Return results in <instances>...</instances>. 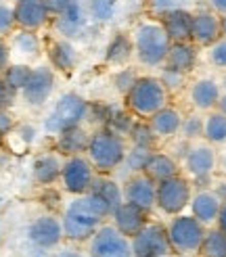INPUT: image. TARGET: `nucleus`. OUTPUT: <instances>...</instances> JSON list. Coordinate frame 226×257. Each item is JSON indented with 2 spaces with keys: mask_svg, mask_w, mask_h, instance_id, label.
Masks as SVG:
<instances>
[{
  "mask_svg": "<svg viewBox=\"0 0 226 257\" xmlns=\"http://www.w3.org/2000/svg\"><path fill=\"white\" fill-rule=\"evenodd\" d=\"M0 3H3V0H0Z\"/></svg>",
  "mask_w": 226,
  "mask_h": 257,
  "instance_id": "obj_55",
  "label": "nucleus"
},
{
  "mask_svg": "<svg viewBox=\"0 0 226 257\" xmlns=\"http://www.w3.org/2000/svg\"><path fill=\"white\" fill-rule=\"evenodd\" d=\"M130 240L134 257H168L174 253L168 238V228L157 222H147V226Z\"/></svg>",
  "mask_w": 226,
  "mask_h": 257,
  "instance_id": "obj_9",
  "label": "nucleus"
},
{
  "mask_svg": "<svg viewBox=\"0 0 226 257\" xmlns=\"http://www.w3.org/2000/svg\"><path fill=\"white\" fill-rule=\"evenodd\" d=\"M222 38L220 15L209 9H199L193 13V28H191V42L195 46H211Z\"/></svg>",
  "mask_w": 226,
  "mask_h": 257,
  "instance_id": "obj_16",
  "label": "nucleus"
},
{
  "mask_svg": "<svg viewBox=\"0 0 226 257\" xmlns=\"http://www.w3.org/2000/svg\"><path fill=\"white\" fill-rule=\"evenodd\" d=\"M132 42H134L136 59L147 67L163 65L166 57H168V50L172 46V40L168 38L159 19L157 21L147 19V21L138 23L132 34Z\"/></svg>",
  "mask_w": 226,
  "mask_h": 257,
  "instance_id": "obj_3",
  "label": "nucleus"
},
{
  "mask_svg": "<svg viewBox=\"0 0 226 257\" xmlns=\"http://www.w3.org/2000/svg\"><path fill=\"white\" fill-rule=\"evenodd\" d=\"M122 192L124 201L136 205L138 209L147 213L157 207V182H153L145 172H136L126 178L122 184Z\"/></svg>",
  "mask_w": 226,
  "mask_h": 257,
  "instance_id": "obj_11",
  "label": "nucleus"
},
{
  "mask_svg": "<svg viewBox=\"0 0 226 257\" xmlns=\"http://www.w3.org/2000/svg\"><path fill=\"white\" fill-rule=\"evenodd\" d=\"M153 182H163V180L168 178H174L180 174V168H178V161H176L172 155H168V153H151V157L145 165L143 170Z\"/></svg>",
  "mask_w": 226,
  "mask_h": 257,
  "instance_id": "obj_27",
  "label": "nucleus"
},
{
  "mask_svg": "<svg viewBox=\"0 0 226 257\" xmlns=\"http://www.w3.org/2000/svg\"><path fill=\"white\" fill-rule=\"evenodd\" d=\"M159 80L163 82V86L168 88V92H176V90H180L184 86V80H186V73H180L176 69H170V67H163Z\"/></svg>",
  "mask_w": 226,
  "mask_h": 257,
  "instance_id": "obj_40",
  "label": "nucleus"
},
{
  "mask_svg": "<svg viewBox=\"0 0 226 257\" xmlns=\"http://www.w3.org/2000/svg\"><path fill=\"white\" fill-rule=\"evenodd\" d=\"M134 119H132V113L126 109V113H113L109 115V119H107V130L111 132H116L124 138H128L130 132H132V127H134Z\"/></svg>",
  "mask_w": 226,
  "mask_h": 257,
  "instance_id": "obj_37",
  "label": "nucleus"
},
{
  "mask_svg": "<svg viewBox=\"0 0 226 257\" xmlns=\"http://www.w3.org/2000/svg\"><path fill=\"white\" fill-rule=\"evenodd\" d=\"M44 3H46V9L50 13V17H57V15H61L63 11H67L69 7L78 5V3H84V0H44Z\"/></svg>",
  "mask_w": 226,
  "mask_h": 257,
  "instance_id": "obj_44",
  "label": "nucleus"
},
{
  "mask_svg": "<svg viewBox=\"0 0 226 257\" xmlns=\"http://www.w3.org/2000/svg\"><path fill=\"white\" fill-rule=\"evenodd\" d=\"M182 117L184 115L176 109V107H163L159 109L155 115H151L147 119L151 130L157 138H172L180 132V125H182Z\"/></svg>",
  "mask_w": 226,
  "mask_h": 257,
  "instance_id": "obj_24",
  "label": "nucleus"
},
{
  "mask_svg": "<svg viewBox=\"0 0 226 257\" xmlns=\"http://www.w3.org/2000/svg\"><path fill=\"white\" fill-rule=\"evenodd\" d=\"M203 140L213 147L226 145V115L222 111H207L203 117Z\"/></svg>",
  "mask_w": 226,
  "mask_h": 257,
  "instance_id": "obj_30",
  "label": "nucleus"
},
{
  "mask_svg": "<svg viewBox=\"0 0 226 257\" xmlns=\"http://www.w3.org/2000/svg\"><path fill=\"white\" fill-rule=\"evenodd\" d=\"M63 163H65V157H63L59 151H46V153H40V155L34 159V168H32L34 182H36V184H40V186L55 184L57 180H61Z\"/></svg>",
  "mask_w": 226,
  "mask_h": 257,
  "instance_id": "obj_20",
  "label": "nucleus"
},
{
  "mask_svg": "<svg viewBox=\"0 0 226 257\" xmlns=\"http://www.w3.org/2000/svg\"><path fill=\"white\" fill-rule=\"evenodd\" d=\"M88 192H92V195H96L98 199H103L109 205L111 213L124 203L122 186L111 178V174H96L94 180H92V186H90Z\"/></svg>",
  "mask_w": 226,
  "mask_h": 257,
  "instance_id": "obj_26",
  "label": "nucleus"
},
{
  "mask_svg": "<svg viewBox=\"0 0 226 257\" xmlns=\"http://www.w3.org/2000/svg\"><path fill=\"white\" fill-rule=\"evenodd\" d=\"M130 143L136 145V147H145V149H153L155 151V145H157V136L153 134V130H151V125L147 119H138L132 127L130 132Z\"/></svg>",
  "mask_w": 226,
  "mask_h": 257,
  "instance_id": "obj_33",
  "label": "nucleus"
},
{
  "mask_svg": "<svg viewBox=\"0 0 226 257\" xmlns=\"http://www.w3.org/2000/svg\"><path fill=\"white\" fill-rule=\"evenodd\" d=\"M180 134L186 143H195V140L203 138V117L199 113H191L182 117V125H180Z\"/></svg>",
  "mask_w": 226,
  "mask_h": 257,
  "instance_id": "obj_36",
  "label": "nucleus"
},
{
  "mask_svg": "<svg viewBox=\"0 0 226 257\" xmlns=\"http://www.w3.org/2000/svg\"><path fill=\"white\" fill-rule=\"evenodd\" d=\"M126 153H128V140L103 127L90 136L86 157L92 163L96 174H113L118 168H122Z\"/></svg>",
  "mask_w": 226,
  "mask_h": 257,
  "instance_id": "obj_4",
  "label": "nucleus"
},
{
  "mask_svg": "<svg viewBox=\"0 0 226 257\" xmlns=\"http://www.w3.org/2000/svg\"><path fill=\"white\" fill-rule=\"evenodd\" d=\"M222 88H224V92H226V69H224V75H222V84H220Z\"/></svg>",
  "mask_w": 226,
  "mask_h": 257,
  "instance_id": "obj_52",
  "label": "nucleus"
},
{
  "mask_svg": "<svg viewBox=\"0 0 226 257\" xmlns=\"http://www.w3.org/2000/svg\"><path fill=\"white\" fill-rule=\"evenodd\" d=\"M207 59L213 67L226 69V38L224 36L213 42L211 46H207Z\"/></svg>",
  "mask_w": 226,
  "mask_h": 257,
  "instance_id": "obj_39",
  "label": "nucleus"
},
{
  "mask_svg": "<svg viewBox=\"0 0 226 257\" xmlns=\"http://www.w3.org/2000/svg\"><path fill=\"white\" fill-rule=\"evenodd\" d=\"M28 238L38 249L59 247L61 240L65 238V232H63V220L59 215H53V213L38 215L28 228Z\"/></svg>",
  "mask_w": 226,
  "mask_h": 257,
  "instance_id": "obj_13",
  "label": "nucleus"
},
{
  "mask_svg": "<svg viewBox=\"0 0 226 257\" xmlns=\"http://www.w3.org/2000/svg\"><path fill=\"white\" fill-rule=\"evenodd\" d=\"M0 201H3V199H0Z\"/></svg>",
  "mask_w": 226,
  "mask_h": 257,
  "instance_id": "obj_56",
  "label": "nucleus"
},
{
  "mask_svg": "<svg viewBox=\"0 0 226 257\" xmlns=\"http://www.w3.org/2000/svg\"><path fill=\"white\" fill-rule=\"evenodd\" d=\"M13 11H15V25L19 30L38 32L50 19L44 0H15Z\"/></svg>",
  "mask_w": 226,
  "mask_h": 257,
  "instance_id": "obj_17",
  "label": "nucleus"
},
{
  "mask_svg": "<svg viewBox=\"0 0 226 257\" xmlns=\"http://www.w3.org/2000/svg\"><path fill=\"white\" fill-rule=\"evenodd\" d=\"M147 215H149L147 211L138 209L136 205H132V203H128V201H124L120 207L111 213V220H113L111 224L116 226L122 234H126L128 238H132V236H136V234L147 226V222H149Z\"/></svg>",
  "mask_w": 226,
  "mask_h": 257,
  "instance_id": "obj_19",
  "label": "nucleus"
},
{
  "mask_svg": "<svg viewBox=\"0 0 226 257\" xmlns=\"http://www.w3.org/2000/svg\"><path fill=\"white\" fill-rule=\"evenodd\" d=\"M163 65L188 75L197 65V46L191 40L188 42H172Z\"/></svg>",
  "mask_w": 226,
  "mask_h": 257,
  "instance_id": "obj_25",
  "label": "nucleus"
},
{
  "mask_svg": "<svg viewBox=\"0 0 226 257\" xmlns=\"http://www.w3.org/2000/svg\"><path fill=\"white\" fill-rule=\"evenodd\" d=\"M88 109H90V105L80 94L75 92L63 94L53 107V111H50V115L44 119V130L48 134H59L65 127L80 125L88 117Z\"/></svg>",
  "mask_w": 226,
  "mask_h": 257,
  "instance_id": "obj_6",
  "label": "nucleus"
},
{
  "mask_svg": "<svg viewBox=\"0 0 226 257\" xmlns=\"http://www.w3.org/2000/svg\"><path fill=\"white\" fill-rule=\"evenodd\" d=\"M220 205H222L220 197H218L213 190H209V188H201V190H197L195 195H193V199H191L193 215H195L203 226L216 224V220H218V211H220Z\"/></svg>",
  "mask_w": 226,
  "mask_h": 257,
  "instance_id": "obj_23",
  "label": "nucleus"
},
{
  "mask_svg": "<svg viewBox=\"0 0 226 257\" xmlns=\"http://www.w3.org/2000/svg\"><path fill=\"white\" fill-rule=\"evenodd\" d=\"M134 53V42L132 38L128 34H116L111 38V42L105 50V61L109 63V65H124L126 61H128Z\"/></svg>",
  "mask_w": 226,
  "mask_h": 257,
  "instance_id": "obj_29",
  "label": "nucleus"
},
{
  "mask_svg": "<svg viewBox=\"0 0 226 257\" xmlns=\"http://www.w3.org/2000/svg\"><path fill=\"white\" fill-rule=\"evenodd\" d=\"M151 153H153V149H145V147H136L132 145L128 149V153H126V159L122 165H126V168L130 170V174H136V172H143L145 165L151 157Z\"/></svg>",
  "mask_w": 226,
  "mask_h": 257,
  "instance_id": "obj_34",
  "label": "nucleus"
},
{
  "mask_svg": "<svg viewBox=\"0 0 226 257\" xmlns=\"http://www.w3.org/2000/svg\"><path fill=\"white\" fill-rule=\"evenodd\" d=\"M199 257H226V232L222 228L205 230V236L201 240V247L197 251Z\"/></svg>",
  "mask_w": 226,
  "mask_h": 257,
  "instance_id": "obj_31",
  "label": "nucleus"
},
{
  "mask_svg": "<svg viewBox=\"0 0 226 257\" xmlns=\"http://www.w3.org/2000/svg\"><path fill=\"white\" fill-rule=\"evenodd\" d=\"M193 190L191 182L184 176H174L163 182H157V207L168 213V215H178L186 209V205H191Z\"/></svg>",
  "mask_w": 226,
  "mask_h": 257,
  "instance_id": "obj_8",
  "label": "nucleus"
},
{
  "mask_svg": "<svg viewBox=\"0 0 226 257\" xmlns=\"http://www.w3.org/2000/svg\"><path fill=\"white\" fill-rule=\"evenodd\" d=\"M0 236H3V230H0Z\"/></svg>",
  "mask_w": 226,
  "mask_h": 257,
  "instance_id": "obj_54",
  "label": "nucleus"
},
{
  "mask_svg": "<svg viewBox=\"0 0 226 257\" xmlns=\"http://www.w3.org/2000/svg\"><path fill=\"white\" fill-rule=\"evenodd\" d=\"M11 48L30 59V57H36L38 53H40V40H38V36L34 32L21 30V32H17L15 36H13V46Z\"/></svg>",
  "mask_w": 226,
  "mask_h": 257,
  "instance_id": "obj_32",
  "label": "nucleus"
},
{
  "mask_svg": "<svg viewBox=\"0 0 226 257\" xmlns=\"http://www.w3.org/2000/svg\"><path fill=\"white\" fill-rule=\"evenodd\" d=\"M48 59H50V65L63 69V71H71L78 63V53L75 48L71 46L69 40L61 38V40H53L48 46Z\"/></svg>",
  "mask_w": 226,
  "mask_h": 257,
  "instance_id": "obj_28",
  "label": "nucleus"
},
{
  "mask_svg": "<svg viewBox=\"0 0 226 257\" xmlns=\"http://www.w3.org/2000/svg\"><path fill=\"white\" fill-rule=\"evenodd\" d=\"M88 257H134L132 240L105 222L88 240Z\"/></svg>",
  "mask_w": 226,
  "mask_h": 257,
  "instance_id": "obj_7",
  "label": "nucleus"
},
{
  "mask_svg": "<svg viewBox=\"0 0 226 257\" xmlns=\"http://www.w3.org/2000/svg\"><path fill=\"white\" fill-rule=\"evenodd\" d=\"M111 217L109 205L92 192L78 195L63 211V232L69 242H86Z\"/></svg>",
  "mask_w": 226,
  "mask_h": 257,
  "instance_id": "obj_1",
  "label": "nucleus"
},
{
  "mask_svg": "<svg viewBox=\"0 0 226 257\" xmlns=\"http://www.w3.org/2000/svg\"><path fill=\"white\" fill-rule=\"evenodd\" d=\"M166 228H168V238H170L172 251L176 255H197L201 240H203L205 230H207L193 213L191 215H182V213L174 215Z\"/></svg>",
  "mask_w": 226,
  "mask_h": 257,
  "instance_id": "obj_5",
  "label": "nucleus"
},
{
  "mask_svg": "<svg viewBox=\"0 0 226 257\" xmlns=\"http://www.w3.org/2000/svg\"><path fill=\"white\" fill-rule=\"evenodd\" d=\"M163 30L172 42H188L191 40V28H193V13L186 9H174L163 13L159 17Z\"/></svg>",
  "mask_w": 226,
  "mask_h": 257,
  "instance_id": "obj_21",
  "label": "nucleus"
},
{
  "mask_svg": "<svg viewBox=\"0 0 226 257\" xmlns=\"http://www.w3.org/2000/svg\"><path fill=\"white\" fill-rule=\"evenodd\" d=\"M207 3V9L213 11L216 15H226V0H205Z\"/></svg>",
  "mask_w": 226,
  "mask_h": 257,
  "instance_id": "obj_47",
  "label": "nucleus"
},
{
  "mask_svg": "<svg viewBox=\"0 0 226 257\" xmlns=\"http://www.w3.org/2000/svg\"><path fill=\"white\" fill-rule=\"evenodd\" d=\"M220 84L213 82L211 78H201L195 80L188 88V98H191V105L195 107V111H213L218 107L220 100Z\"/></svg>",
  "mask_w": 226,
  "mask_h": 257,
  "instance_id": "obj_22",
  "label": "nucleus"
},
{
  "mask_svg": "<svg viewBox=\"0 0 226 257\" xmlns=\"http://www.w3.org/2000/svg\"><path fill=\"white\" fill-rule=\"evenodd\" d=\"M94 176H96V172L86 155H73V157H65L59 182L65 192L78 197V195H86V192L90 190Z\"/></svg>",
  "mask_w": 226,
  "mask_h": 257,
  "instance_id": "obj_10",
  "label": "nucleus"
},
{
  "mask_svg": "<svg viewBox=\"0 0 226 257\" xmlns=\"http://www.w3.org/2000/svg\"><path fill=\"white\" fill-rule=\"evenodd\" d=\"M218 165V155L213 145H209L207 140L203 143H191L186 147L184 153V170L191 174L195 180H207Z\"/></svg>",
  "mask_w": 226,
  "mask_h": 257,
  "instance_id": "obj_12",
  "label": "nucleus"
},
{
  "mask_svg": "<svg viewBox=\"0 0 226 257\" xmlns=\"http://www.w3.org/2000/svg\"><path fill=\"white\" fill-rule=\"evenodd\" d=\"M13 28H17L15 25V11H13V7L0 3V36L11 34Z\"/></svg>",
  "mask_w": 226,
  "mask_h": 257,
  "instance_id": "obj_41",
  "label": "nucleus"
},
{
  "mask_svg": "<svg viewBox=\"0 0 226 257\" xmlns=\"http://www.w3.org/2000/svg\"><path fill=\"white\" fill-rule=\"evenodd\" d=\"M138 80V75L134 73V69H122L120 73H116V78H113V82H116V88L120 90V92L126 96V92L134 86V82Z\"/></svg>",
  "mask_w": 226,
  "mask_h": 257,
  "instance_id": "obj_42",
  "label": "nucleus"
},
{
  "mask_svg": "<svg viewBox=\"0 0 226 257\" xmlns=\"http://www.w3.org/2000/svg\"><path fill=\"white\" fill-rule=\"evenodd\" d=\"M220 25H222V36L226 38V15L220 17Z\"/></svg>",
  "mask_w": 226,
  "mask_h": 257,
  "instance_id": "obj_51",
  "label": "nucleus"
},
{
  "mask_svg": "<svg viewBox=\"0 0 226 257\" xmlns=\"http://www.w3.org/2000/svg\"><path fill=\"white\" fill-rule=\"evenodd\" d=\"M90 19L92 15H90V9H88V0H84V3L73 5L67 11H63L61 15H57L55 28L65 40H73V38H80L88 32Z\"/></svg>",
  "mask_w": 226,
  "mask_h": 257,
  "instance_id": "obj_15",
  "label": "nucleus"
},
{
  "mask_svg": "<svg viewBox=\"0 0 226 257\" xmlns=\"http://www.w3.org/2000/svg\"><path fill=\"white\" fill-rule=\"evenodd\" d=\"M216 226H218V228H222L224 232H226V201H222V205H220V211H218Z\"/></svg>",
  "mask_w": 226,
  "mask_h": 257,
  "instance_id": "obj_49",
  "label": "nucleus"
},
{
  "mask_svg": "<svg viewBox=\"0 0 226 257\" xmlns=\"http://www.w3.org/2000/svg\"><path fill=\"white\" fill-rule=\"evenodd\" d=\"M55 90V73L48 65H38L32 67V73L25 86L21 88L23 100L32 107H42L44 102L50 98Z\"/></svg>",
  "mask_w": 226,
  "mask_h": 257,
  "instance_id": "obj_14",
  "label": "nucleus"
},
{
  "mask_svg": "<svg viewBox=\"0 0 226 257\" xmlns=\"http://www.w3.org/2000/svg\"><path fill=\"white\" fill-rule=\"evenodd\" d=\"M216 195L220 197V201H226V178H222V180H218L216 182V186L211 188Z\"/></svg>",
  "mask_w": 226,
  "mask_h": 257,
  "instance_id": "obj_48",
  "label": "nucleus"
},
{
  "mask_svg": "<svg viewBox=\"0 0 226 257\" xmlns=\"http://www.w3.org/2000/svg\"><path fill=\"white\" fill-rule=\"evenodd\" d=\"M218 111H222L224 115H226V92H222L220 94V100H218V107H216Z\"/></svg>",
  "mask_w": 226,
  "mask_h": 257,
  "instance_id": "obj_50",
  "label": "nucleus"
},
{
  "mask_svg": "<svg viewBox=\"0 0 226 257\" xmlns=\"http://www.w3.org/2000/svg\"><path fill=\"white\" fill-rule=\"evenodd\" d=\"M90 132L80 123L71 125L55 134V151H59L63 157H73V155H86L88 145H90Z\"/></svg>",
  "mask_w": 226,
  "mask_h": 257,
  "instance_id": "obj_18",
  "label": "nucleus"
},
{
  "mask_svg": "<svg viewBox=\"0 0 226 257\" xmlns=\"http://www.w3.org/2000/svg\"><path fill=\"white\" fill-rule=\"evenodd\" d=\"M30 73H32V67H30V65H23V63H17V65H9V67L5 69L3 78H5V82H7L13 90H17V92H21V88L25 86V82H28Z\"/></svg>",
  "mask_w": 226,
  "mask_h": 257,
  "instance_id": "obj_35",
  "label": "nucleus"
},
{
  "mask_svg": "<svg viewBox=\"0 0 226 257\" xmlns=\"http://www.w3.org/2000/svg\"><path fill=\"white\" fill-rule=\"evenodd\" d=\"M116 5H118V0H88L90 15L92 19H98V21L111 19L113 13H116Z\"/></svg>",
  "mask_w": 226,
  "mask_h": 257,
  "instance_id": "obj_38",
  "label": "nucleus"
},
{
  "mask_svg": "<svg viewBox=\"0 0 226 257\" xmlns=\"http://www.w3.org/2000/svg\"><path fill=\"white\" fill-rule=\"evenodd\" d=\"M222 172L226 174V153H224V157H222Z\"/></svg>",
  "mask_w": 226,
  "mask_h": 257,
  "instance_id": "obj_53",
  "label": "nucleus"
},
{
  "mask_svg": "<svg viewBox=\"0 0 226 257\" xmlns=\"http://www.w3.org/2000/svg\"><path fill=\"white\" fill-rule=\"evenodd\" d=\"M13 130V117L7 109H0V136L5 134H11Z\"/></svg>",
  "mask_w": 226,
  "mask_h": 257,
  "instance_id": "obj_46",
  "label": "nucleus"
},
{
  "mask_svg": "<svg viewBox=\"0 0 226 257\" xmlns=\"http://www.w3.org/2000/svg\"><path fill=\"white\" fill-rule=\"evenodd\" d=\"M15 96H17V90H13L5 82L3 75H0V109H9L15 102Z\"/></svg>",
  "mask_w": 226,
  "mask_h": 257,
  "instance_id": "obj_43",
  "label": "nucleus"
},
{
  "mask_svg": "<svg viewBox=\"0 0 226 257\" xmlns=\"http://www.w3.org/2000/svg\"><path fill=\"white\" fill-rule=\"evenodd\" d=\"M9 65H11V46L0 38V75L5 73Z\"/></svg>",
  "mask_w": 226,
  "mask_h": 257,
  "instance_id": "obj_45",
  "label": "nucleus"
},
{
  "mask_svg": "<svg viewBox=\"0 0 226 257\" xmlns=\"http://www.w3.org/2000/svg\"><path fill=\"white\" fill-rule=\"evenodd\" d=\"M126 109H128L134 117L138 119H149L155 115L159 109L168 107L170 92L163 86V82L153 75H138L134 86L126 92Z\"/></svg>",
  "mask_w": 226,
  "mask_h": 257,
  "instance_id": "obj_2",
  "label": "nucleus"
}]
</instances>
